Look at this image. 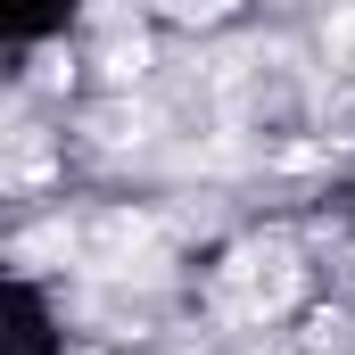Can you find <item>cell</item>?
Returning a JSON list of instances; mask_svg holds the SVG:
<instances>
[{
	"instance_id": "3",
	"label": "cell",
	"mask_w": 355,
	"mask_h": 355,
	"mask_svg": "<svg viewBox=\"0 0 355 355\" xmlns=\"http://www.w3.org/2000/svg\"><path fill=\"white\" fill-rule=\"evenodd\" d=\"M141 67H149L141 42H116V50H107V75H141Z\"/></svg>"
},
{
	"instance_id": "4",
	"label": "cell",
	"mask_w": 355,
	"mask_h": 355,
	"mask_svg": "<svg viewBox=\"0 0 355 355\" xmlns=\"http://www.w3.org/2000/svg\"><path fill=\"white\" fill-rule=\"evenodd\" d=\"M166 8H174V17H215L223 0H166Z\"/></svg>"
},
{
	"instance_id": "1",
	"label": "cell",
	"mask_w": 355,
	"mask_h": 355,
	"mask_svg": "<svg viewBox=\"0 0 355 355\" xmlns=\"http://www.w3.org/2000/svg\"><path fill=\"white\" fill-rule=\"evenodd\" d=\"M281 297H289V257H240L232 306H281Z\"/></svg>"
},
{
	"instance_id": "2",
	"label": "cell",
	"mask_w": 355,
	"mask_h": 355,
	"mask_svg": "<svg viewBox=\"0 0 355 355\" xmlns=\"http://www.w3.org/2000/svg\"><path fill=\"white\" fill-rule=\"evenodd\" d=\"M331 58L355 75V8H347V17H331Z\"/></svg>"
}]
</instances>
